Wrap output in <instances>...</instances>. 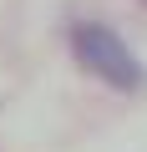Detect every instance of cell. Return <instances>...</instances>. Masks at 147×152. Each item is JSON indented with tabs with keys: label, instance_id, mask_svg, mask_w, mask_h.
<instances>
[{
	"label": "cell",
	"instance_id": "1",
	"mask_svg": "<svg viewBox=\"0 0 147 152\" xmlns=\"http://www.w3.org/2000/svg\"><path fill=\"white\" fill-rule=\"evenodd\" d=\"M71 51H76V61L97 76V81H107L112 91H137L147 76H142V61L132 56V46L102 26V20H81L76 31H71Z\"/></svg>",
	"mask_w": 147,
	"mask_h": 152
}]
</instances>
